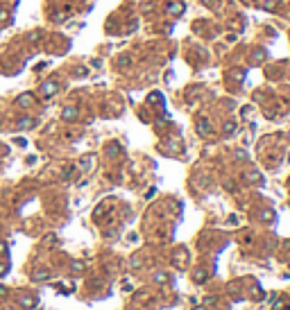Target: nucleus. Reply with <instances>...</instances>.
Wrapping results in <instances>:
<instances>
[{"mask_svg":"<svg viewBox=\"0 0 290 310\" xmlns=\"http://www.w3.org/2000/svg\"><path fill=\"white\" fill-rule=\"evenodd\" d=\"M32 102H34V95H30V93H27V95H20L18 100H16V104H18V107H30Z\"/></svg>","mask_w":290,"mask_h":310,"instance_id":"obj_1","label":"nucleus"},{"mask_svg":"<svg viewBox=\"0 0 290 310\" xmlns=\"http://www.w3.org/2000/svg\"><path fill=\"white\" fill-rule=\"evenodd\" d=\"M48 276H50V272H48V270H36L34 274H32V279H34V281H46Z\"/></svg>","mask_w":290,"mask_h":310,"instance_id":"obj_2","label":"nucleus"},{"mask_svg":"<svg viewBox=\"0 0 290 310\" xmlns=\"http://www.w3.org/2000/svg\"><path fill=\"white\" fill-rule=\"evenodd\" d=\"M20 306H25V308H34L36 299H34V297H23V299H20Z\"/></svg>","mask_w":290,"mask_h":310,"instance_id":"obj_3","label":"nucleus"},{"mask_svg":"<svg viewBox=\"0 0 290 310\" xmlns=\"http://www.w3.org/2000/svg\"><path fill=\"white\" fill-rule=\"evenodd\" d=\"M32 125H34V120H30V118H20V120H18V127H20V129L32 127Z\"/></svg>","mask_w":290,"mask_h":310,"instance_id":"obj_4","label":"nucleus"},{"mask_svg":"<svg viewBox=\"0 0 290 310\" xmlns=\"http://www.w3.org/2000/svg\"><path fill=\"white\" fill-rule=\"evenodd\" d=\"M50 93H55V84H46L43 86V95H50Z\"/></svg>","mask_w":290,"mask_h":310,"instance_id":"obj_5","label":"nucleus"},{"mask_svg":"<svg viewBox=\"0 0 290 310\" xmlns=\"http://www.w3.org/2000/svg\"><path fill=\"white\" fill-rule=\"evenodd\" d=\"M64 116H66V118H73V116H75V109H66V111H64Z\"/></svg>","mask_w":290,"mask_h":310,"instance_id":"obj_6","label":"nucleus"},{"mask_svg":"<svg viewBox=\"0 0 290 310\" xmlns=\"http://www.w3.org/2000/svg\"><path fill=\"white\" fill-rule=\"evenodd\" d=\"M5 251H7V244H5V242H0V254H5Z\"/></svg>","mask_w":290,"mask_h":310,"instance_id":"obj_7","label":"nucleus"},{"mask_svg":"<svg viewBox=\"0 0 290 310\" xmlns=\"http://www.w3.org/2000/svg\"><path fill=\"white\" fill-rule=\"evenodd\" d=\"M5 272H7V265H0V276L5 274Z\"/></svg>","mask_w":290,"mask_h":310,"instance_id":"obj_8","label":"nucleus"},{"mask_svg":"<svg viewBox=\"0 0 290 310\" xmlns=\"http://www.w3.org/2000/svg\"><path fill=\"white\" fill-rule=\"evenodd\" d=\"M0 294H7V290H5V288H2V285H0Z\"/></svg>","mask_w":290,"mask_h":310,"instance_id":"obj_9","label":"nucleus"}]
</instances>
